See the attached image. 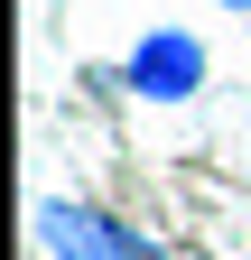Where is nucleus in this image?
I'll list each match as a JSON object with an SVG mask.
<instances>
[{
  "mask_svg": "<svg viewBox=\"0 0 251 260\" xmlns=\"http://www.w3.org/2000/svg\"><path fill=\"white\" fill-rule=\"evenodd\" d=\"M38 242L56 251V260H168L159 242H140L121 214H103V205H38Z\"/></svg>",
  "mask_w": 251,
  "mask_h": 260,
  "instance_id": "1",
  "label": "nucleus"
},
{
  "mask_svg": "<svg viewBox=\"0 0 251 260\" xmlns=\"http://www.w3.org/2000/svg\"><path fill=\"white\" fill-rule=\"evenodd\" d=\"M131 93H149V103L205 93V47L186 38V28H149V38L131 47Z\"/></svg>",
  "mask_w": 251,
  "mask_h": 260,
  "instance_id": "2",
  "label": "nucleus"
},
{
  "mask_svg": "<svg viewBox=\"0 0 251 260\" xmlns=\"http://www.w3.org/2000/svg\"><path fill=\"white\" fill-rule=\"evenodd\" d=\"M224 10H251V0H224Z\"/></svg>",
  "mask_w": 251,
  "mask_h": 260,
  "instance_id": "3",
  "label": "nucleus"
}]
</instances>
